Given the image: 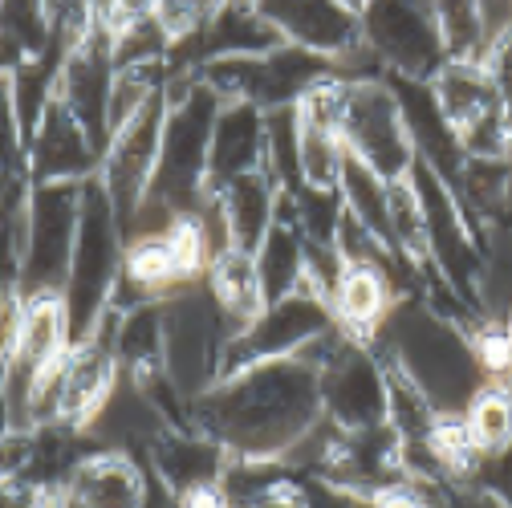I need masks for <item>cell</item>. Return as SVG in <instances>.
Here are the masks:
<instances>
[{
  "instance_id": "484cf974",
  "label": "cell",
  "mask_w": 512,
  "mask_h": 508,
  "mask_svg": "<svg viewBox=\"0 0 512 508\" xmlns=\"http://www.w3.org/2000/svg\"><path fill=\"white\" fill-rule=\"evenodd\" d=\"M460 423L472 439V448L480 452V460L508 452L512 448V387L508 383H484L480 395L460 415Z\"/></svg>"
},
{
  "instance_id": "5bb4252c",
  "label": "cell",
  "mask_w": 512,
  "mask_h": 508,
  "mask_svg": "<svg viewBox=\"0 0 512 508\" xmlns=\"http://www.w3.org/2000/svg\"><path fill=\"white\" fill-rule=\"evenodd\" d=\"M281 41L309 49L326 61H342L362 45V21L342 0H252Z\"/></svg>"
},
{
  "instance_id": "1f68e13d",
  "label": "cell",
  "mask_w": 512,
  "mask_h": 508,
  "mask_svg": "<svg viewBox=\"0 0 512 508\" xmlns=\"http://www.w3.org/2000/svg\"><path fill=\"white\" fill-rule=\"evenodd\" d=\"M301 480H305V496H309L305 508H358V496H350L346 488H338L322 476H301Z\"/></svg>"
},
{
  "instance_id": "44dd1931",
  "label": "cell",
  "mask_w": 512,
  "mask_h": 508,
  "mask_svg": "<svg viewBox=\"0 0 512 508\" xmlns=\"http://www.w3.org/2000/svg\"><path fill=\"white\" fill-rule=\"evenodd\" d=\"M399 285L387 277V273H378V269H362V265H346L342 277L334 281L330 289V309L338 317V326L358 338V342H374L378 326L387 322V313L391 305L399 301Z\"/></svg>"
},
{
  "instance_id": "8992f818",
  "label": "cell",
  "mask_w": 512,
  "mask_h": 508,
  "mask_svg": "<svg viewBox=\"0 0 512 508\" xmlns=\"http://www.w3.org/2000/svg\"><path fill=\"white\" fill-rule=\"evenodd\" d=\"M82 196L86 183H33L25 208V236L17 261V293H61L70 277L78 224H82Z\"/></svg>"
},
{
  "instance_id": "7c38bea8",
  "label": "cell",
  "mask_w": 512,
  "mask_h": 508,
  "mask_svg": "<svg viewBox=\"0 0 512 508\" xmlns=\"http://www.w3.org/2000/svg\"><path fill=\"white\" fill-rule=\"evenodd\" d=\"M167 94H159L139 118H131L114 131L106 155H102V187L110 192L118 216L126 220L151 192L155 183V167H159V151H163V126H167Z\"/></svg>"
},
{
  "instance_id": "e0dca14e",
  "label": "cell",
  "mask_w": 512,
  "mask_h": 508,
  "mask_svg": "<svg viewBox=\"0 0 512 508\" xmlns=\"http://www.w3.org/2000/svg\"><path fill=\"white\" fill-rule=\"evenodd\" d=\"M232 452L224 448L220 439H212L200 427H167L155 448L147 452V472L179 500L196 488H212L224 480Z\"/></svg>"
},
{
  "instance_id": "603a6c76",
  "label": "cell",
  "mask_w": 512,
  "mask_h": 508,
  "mask_svg": "<svg viewBox=\"0 0 512 508\" xmlns=\"http://www.w3.org/2000/svg\"><path fill=\"white\" fill-rule=\"evenodd\" d=\"M118 309V305H114ZM114 350L122 374H155L163 370V297L159 301H139L118 309V330H114Z\"/></svg>"
},
{
  "instance_id": "d6986e66",
  "label": "cell",
  "mask_w": 512,
  "mask_h": 508,
  "mask_svg": "<svg viewBox=\"0 0 512 508\" xmlns=\"http://www.w3.org/2000/svg\"><path fill=\"white\" fill-rule=\"evenodd\" d=\"M265 171V110L252 102H224L212 135V192L240 175Z\"/></svg>"
},
{
  "instance_id": "2e32d148",
  "label": "cell",
  "mask_w": 512,
  "mask_h": 508,
  "mask_svg": "<svg viewBox=\"0 0 512 508\" xmlns=\"http://www.w3.org/2000/svg\"><path fill=\"white\" fill-rule=\"evenodd\" d=\"M387 82H391V90L399 98L407 135L415 143V159L427 163L431 171H439L447 183H456V175L464 171L468 155H464V143L456 135L452 118H447L435 86L423 82V78H403V74H387Z\"/></svg>"
},
{
  "instance_id": "f546056e",
  "label": "cell",
  "mask_w": 512,
  "mask_h": 508,
  "mask_svg": "<svg viewBox=\"0 0 512 508\" xmlns=\"http://www.w3.org/2000/svg\"><path fill=\"white\" fill-rule=\"evenodd\" d=\"M228 5H232V0H163L159 25L171 33V41H183L191 33L208 29Z\"/></svg>"
},
{
  "instance_id": "5b68a950",
  "label": "cell",
  "mask_w": 512,
  "mask_h": 508,
  "mask_svg": "<svg viewBox=\"0 0 512 508\" xmlns=\"http://www.w3.org/2000/svg\"><path fill=\"white\" fill-rule=\"evenodd\" d=\"M122 265H126V228L110 192L94 175L82 196L78 244H74L66 289H61V301H66L74 322V338H86L102 322V313L110 309L114 289L122 281Z\"/></svg>"
},
{
  "instance_id": "7402d4cb",
  "label": "cell",
  "mask_w": 512,
  "mask_h": 508,
  "mask_svg": "<svg viewBox=\"0 0 512 508\" xmlns=\"http://www.w3.org/2000/svg\"><path fill=\"white\" fill-rule=\"evenodd\" d=\"M252 261H256V277H261L265 301H277V297L309 285V244H305L301 228L293 224V216L285 212V204H281L277 224L261 240V248L252 252Z\"/></svg>"
},
{
  "instance_id": "ba28073f",
  "label": "cell",
  "mask_w": 512,
  "mask_h": 508,
  "mask_svg": "<svg viewBox=\"0 0 512 508\" xmlns=\"http://www.w3.org/2000/svg\"><path fill=\"white\" fill-rule=\"evenodd\" d=\"M334 326H338V317H334L326 293H317L313 285H301L297 293H285L277 301H265L232 334L224 374L244 370V366H256V362L297 358L317 338H326Z\"/></svg>"
},
{
  "instance_id": "52a82bcc",
  "label": "cell",
  "mask_w": 512,
  "mask_h": 508,
  "mask_svg": "<svg viewBox=\"0 0 512 508\" xmlns=\"http://www.w3.org/2000/svg\"><path fill=\"white\" fill-rule=\"evenodd\" d=\"M334 74V61L317 57L297 45H277L261 57H228L212 61L200 70V78L224 98V102H252L261 110L277 106H301L309 90H317Z\"/></svg>"
},
{
  "instance_id": "836d02e7",
  "label": "cell",
  "mask_w": 512,
  "mask_h": 508,
  "mask_svg": "<svg viewBox=\"0 0 512 508\" xmlns=\"http://www.w3.org/2000/svg\"><path fill=\"white\" fill-rule=\"evenodd\" d=\"M358 508H374V504H370V500H358Z\"/></svg>"
},
{
  "instance_id": "4fadbf2b",
  "label": "cell",
  "mask_w": 512,
  "mask_h": 508,
  "mask_svg": "<svg viewBox=\"0 0 512 508\" xmlns=\"http://www.w3.org/2000/svg\"><path fill=\"white\" fill-rule=\"evenodd\" d=\"M25 163L33 183H90L102 171V147L57 94L29 131Z\"/></svg>"
},
{
  "instance_id": "4dcf8cb0",
  "label": "cell",
  "mask_w": 512,
  "mask_h": 508,
  "mask_svg": "<svg viewBox=\"0 0 512 508\" xmlns=\"http://www.w3.org/2000/svg\"><path fill=\"white\" fill-rule=\"evenodd\" d=\"M472 484L488 488L492 496H500V500L512 508V448H508V452H500V456L480 460V468H476Z\"/></svg>"
},
{
  "instance_id": "4316f807",
  "label": "cell",
  "mask_w": 512,
  "mask_h": 508,
  "mask_svg": "<svg viewBox=\"0 0 512 508\" xmlns=\"http://www.w3.org/2000/svg\"><path fill=\"white\" fill-rule=\"evenodd\" d=\"M427 9H431V21L443 37L447 57H460V61H484L488 57L480 0H427Z\"/></svg>"
},
{
  "instance_id": "d4e9b609",
  "label": "cell",
  "mask_w": 512,
  "mask_h": 508,
  "mask_svg": "<svg viewBox=\"0 0 512 508\" xmlns=\"http://www.w3.org/2000/svg\"><path fill=\"white\" fill-rule=\"evenodd\" d=\"M208 289L216 293V301L224 305V313L236 322V330L248 322V317L265 305V293H261V277H256V261L252 252H240L232 248L228 257L212 261L208 265Z\"/></svg>"
},
{
  "instance_id": "6da1fadb",
  "label": "cell",
  "mask_w": 512,
  "mask_h": 508,
  "mask_svg": "<svg viewBox=\"0 0 512 508\" xmlns=\"http://www.w3.org/2000/svg\"><path fill=\"white\" fill-rule=\"evenodd\" d=\"M322 419V387L305 358L256 362L224 374L196 399L191 427L220 439L232 456L281 460Z\"/></svg>"
},
{
  "instance_id": "8fae6325",
  "label": "cell",
  "mask_w": 512,
  "mask_h": 508,
  "mask_svg": "<svg viewBox=\"0 0 512 508\" xmlns=\"http://www.w3.org/2000/svg\"><path fill=\"white\" fill-rule=\"evenodd\" d=\"M358 21H362V41L370 45V53L382 61L387 74L431 82L443 70L447 49L431 21L427 0H366Z\"/></svg>"
},
{
  "instance_id": "cb8c5ba5",
  "label": "cell",
  "mask_w": 512,
  "mask_h": 508,
  "mask_svg": "<svg viewBox=\"0 0 512 508\" xmlns=\"http://www.w3.org/2000/svg\"><path fill=\"white\" fill-rule=\"evenodd\" d=\"M338 196H342V208L354 220H362L382 240H391V179L387 175L374 171L366 159H358V155L346 151L342 179H338Z\"/></svg>"
},
{
  "instance_id": "ac0fdd59",
  "label": "cell",
  "mask_w": 512,
  "mask_h": 508,
  "mask_svg": "<svg viewBox=\"0 0 512 508\" xmlns=\"http://www.w3.org/2000/svg\"><path fill=\"white\" fill-rule=\"evenodd\" d=\"M61 500H66V508H147L151 472L135 456L98 448L61 484Z\"/></svg>"
},
{
  "instance_id": "277c9868",
  "label": "cell",
  "mask_w": 512,
  "mask_h": 508,
  "mask_svg": "<svg viewBox=\"0 0 512 508\" xmlns=\"http://www.w3.org/2000/svg\"><path fill=\"white\" fill-rule=\"evenodd\" d=\"M232 334L236 322L224 313L208 281H191L163 297V374L183 399L196 403L224 378Z\"/></svg>"
},
{
  "instance_id": "83f0119b",
  "label": "cell",
  "mask_w": 512,
  "mask_h": 508,
  "mask_svg": "<svg viewBox=\"0 0 512 508\" xmlns=\"http://www.w3.org/2000/svg\"><path fill=\"white\" fill-rule=\"evenodd\" d=\"M342 163H346V143L334 126H317L301 118V183L322 187V192H338Z\"/></svg>"
},
{
  "instance_id": "d6a6232c",
  "label": "cell",
  "mask_w": 512,
  "mask_h": 508,
  "mask_svg": "<svg viewBox=\"0 0 512 508\" xmlns=\"http://www.w3.org/2000/svg\"><path fill=\"white\" fill-rule=\"evenodd\" d=\"M342 5H350L354 13H362V5H366V0H342Z\"/></svg>"
},
{
  "instance_id": "9a60e30c",
  "label": "cell",
  "mask_w": 512,
  "mask_h": 508,
  "mask_svg": "<svg viewBox=\"0 0 512 508\" xmlns=\"http://www.w3.org/2000/svg\"><path fill=\"white\" fill-rule=\"evenodd\" d=\"M175 427L163 407L155 403L151 387L135 374H122L114 391L106 395V403L98 407V415L86 423V431L94 435L98 448H110V452H126L147 464V452L155 448V439Z\"/></svg>"
},
{
  "instance_id": "9c48e42d",
  "label": "cell",
  "mask_w": 512,
  "mask_h": 508,
  "mask_svg": "<svg viewBox=\"0 0 512 508\" xmlns=\"http://www.w3.org/2000/svg\"><path fill=\"white\" fill-rule=\"evenodd\" d=\"M317 387H322V415L342 431H362L387 423L391 403V366L370 342L342 334L330 358L317 366Z\"/></svg>"
},
{
  "instance_id": "3957f363",
  "label": "cell",
  "mask_w": 512,
  "mask_h": 508,
  "mask_svg": "<svg viewBox=\"0 0 512 508\" xmlns=\"http://www.w3.org/2000/svg\"><path fill=\"white\" fill-rule=\"evenodd\" d=\"M167 126L155 183L147 200L163 204L171 216H196L212 196V135L224 98L200 74H167Z\"/></svg>"
},
{
  "instance_id": "ffe728a7",
  "label": "cell",
  "mask_w": 512,
  "mask_h": 508,
  "mask_svg": "<svg viewBox=\"0 0 512 508\" xmlns=\"http://www.w3.org/2000/svg\"><path fill=\"white\" fill-rule=\"evenodd\" d=\"M216 204L228 220V232L236 240L240 252H256L261 240L269 236V228L277 224L281 216V200L285 192L277 187V179L269 171H252V175H240L224 187H216Z\"/></svg>"
},
{
  "instance_id": "7a4b0ae2",
  "label": "cell",
  "mask_w": 512,
  "mask_h": 508,
  "mask_svg": "<svg viewBox=\"0 0 512 508\" xmlns=\"http://www.w3.org/2000/svg\"><path fill=\"white\" fill-rule=\"evenodd\" d=\"M370 346L443 419H460L488 383L472 334L423 297H399Z\"/></svg>"
},
{
  "instance_id": "30bf717a",
  "label": "cell",
  "mask_w": 512,
  "mask_h": 508,
  "mask_svg": "<svg viewBox=\"0 0 512 508\" xmlns=\"http://www.w3.org/2000/svg\"><path fill=\"white\" fill-rule=\"evenodd\" d=\"M342 143L350 155L366 159L387 179H403L415 167V143L407 135L399 98H395L387 78H374V82H350L346 78Z\"/></svg>"
},
{
  "instance_id": "f1b7e54d",
  "label": "cell",
  "mask_w": 512,
  "mask_h": 508,
  "mask_svg": "<svg viewBox=\"0 0 512 508\" xmlns=\"http://www.w3.org/2000/svg\"><path fill=\"white\" fill-rule=\"evenodd\" d=\"M391 240L411 265H431L427 252V220L411 175L391 179Z\"/></svg>"
}]
</instances>
